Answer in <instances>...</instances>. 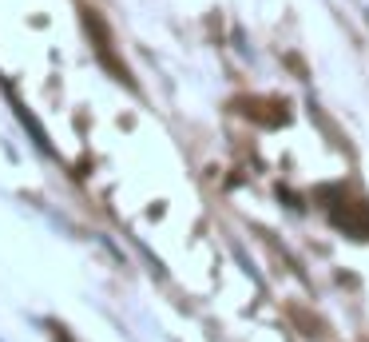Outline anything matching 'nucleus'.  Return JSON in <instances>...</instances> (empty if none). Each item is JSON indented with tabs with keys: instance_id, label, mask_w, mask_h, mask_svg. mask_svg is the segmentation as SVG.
Returning <instances> with one entry per match:
<instances>
[{
	"instance_id": "obj_1",
	"label": "nucleus",
	"mask_w": 369,
	"mask_h": 342,
	"mask_svg": "<svg viewBox=\"0 0 369 342\" xmlns=\"http://www.w3.org/2000/svg\"><path fill=\"white\" fill-rule=\"evenodd\" d=\"M83 28H88V36L96 40V52H99V60H103V64H112V72H115V76H119L123 84H131V76H128V64H123V60L115 56L112 32L103 28V20H99L96 12H92V8H83Z\"/></svg>"
},
{
	"instance_id": "obj_2",
	"label": "nucleus",
	"mask_w": 369,
	"mask_h": 342,
	"mask_svg": "<svg viewBox=\"0 0 369 342\" xmlns=\"http://www.w3.org/2000/svg\"><path fill=\"white\" fill-rule=\"evenodd\" d=\"M52 339H56V342H68V334H64V326H56V323H52Z\"/></svg>"
}]
</instances>
